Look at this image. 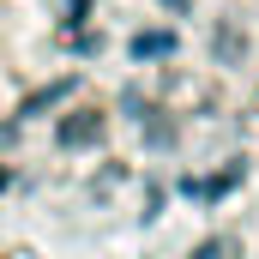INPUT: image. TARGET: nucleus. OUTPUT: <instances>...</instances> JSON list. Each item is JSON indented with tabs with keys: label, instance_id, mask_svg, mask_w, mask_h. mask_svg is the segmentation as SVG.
<instances>
[{
	"label": "nucleus",
	"instance_id": "obj_1",
	"mask_svg": "<svg viewBox=\"0 0 259 259\" xmlns=\"http://www.w3.org/2000/svg\"><path fill=\"white\" fill-rule=\"evenodd\" d=\"M97 139H103V115H78V121L66 115L61 121V145H97Z\"/></svg>",
	"mask_w": 259,
	"mask_h": 259
},
{
	"label": "nucleus",
	"instance_id": "obj_2",
	"mask_svg": "<svg viewBox=\"0 0 259 259\" xmlns=\"http://www.w3.org/2000/svg\"><path fill=\"white\" fill-rule=\"evenodd\" d=\"M66 97H72V78H55V84H42V91H36L18 115H42V109H55V103H66Z\"/></svg>",
	"mask_w": 259,
	"mask_h": 259
},
{
	"label": "nucleus",
	"instance_id": "obj_3",
	"mask_svg": "<svg viewBox=\"0 0 259 259\" xmlns=\"http://www.w3.org/2000/svg\"><path fill=\"white\" fill-rule=\"evenodd\" d=\"M0 187H6V175H0Z\"/></svg>",
	"mask_w": 259,
	"mask_h": 259
}]
</instances>
